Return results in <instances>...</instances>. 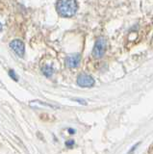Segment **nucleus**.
Returning <instances> with one entry per match:
<instances>
[{"label": "nucleus", "mask_w": 153, "mask_h": 154, "mask_svg": "<svg viewBox=\"0 0 153 154\" xmlns=\"http://www.w3.org/2000/svg\"><path fill=\"white\" fill-rule=\"evenodd\" d=\"M77 3L75 0H60L57 4V11L64 17H70L77 11Z\"/></svg>", "instance_id": "nucleus-1"}, {"label": "nucleus", "mask_w": 153, "mask_h": 154, "mask_svg": "<svg viewBox=\"0 0 153 154\" xmlns=\"http://www.w3.org/2000/svg\"><path fill=\"white\" fill-rule=\"evenodd\" d=\"M105 49H106V40L104 38L100 37L97 38L96 42H95V45L93 47V55L94 58H102L104 53H105Z\"/></svg>", "instance_id": "nucleus-2"}, {"label": "nucleus", "mask_w": 153, "mask_h": 154, "mask_svg": "<svg viewBox=\"0 0 153 154\" xmlns=\"http://www.w3.org/2000/svg\"><path fill=\"white\" fill-rule=\"evenodd\" d=\"M77 84L83 88H90L94 85V79L88 74H80L77 78Z\"/></svg>", "instance_id": "nucleus-3"}, {"label": "nucleus", "mask_w": 153, "mask_h": 154, "mask_svg": "<svg viewBox=\"0 0 153 154\" xmlns=\"http://www.w3.org/2000/svg\"><path fill=\"white\" fill-rule=\"evenodd\" d=\"M10 46L12 49L15 51L18 56L22 57L24 55V52H25V47H24V43H23L20 40H15L13 41L10 43Z\"/></svg>", "instance_id": "nucleus-4"}, {"label": "nucleus", "mask_w": 153, "mask_h": 154, "mask_svg": "<svg viewBox=\"0 0 153 154\" xmlns=\"http://www.w3.org/2000/svg\"><path fill=\"white\" fill-rule=\"evenodd\" d=\"M81 62V56L80 54H72L69 55L66 58V66L70 69H74V67H77Z\"/></svg>", "instance_id": "nucleus-5"}, {"label": "nucleus", "mask_w": 153, "mask_h": 154, "mask_svg": "<svg viewBox=\"0 0 153 154\" xmlns=\"http://www.w3.org/2000/svg\"><path fill=\"white\" fill-rule=\"evenodd\" d=\"M42 72H44V74L46 76V77H50L53 73V69H52V67L49 66H45L44 69H42Z\"/></svg>", "instance_id": "nucleus-6"}, {"label": "nucleus", "mask_w": 153, "mask_h": 154, "mask_svg": "<svg viewBox=\"0 0 153 154\" xmlns=\"http://www.w3.org/2000/svg\"><path fill=\"white\" fill-rule=\"evenodd\" d=\"M73 143H74V142L72 141V140H71V141H69V142H66V144L68 146H71Z\"/></svg>", "instance_id": "nucleus-7"}, {"label": "nucleus", "mask_w": 153, "mask_h": 154, "mask_svg": "<svg viewBox=\"0 0 153 154\" xmlns=\"http://www.w3.org/2000/svg\"><path fill=\"white\" fill-rule=\"evenodd\" d=\"M10 75H11L12 77H13V76H14V77H15V78H14V79H15V80H17V76L15 75V73H14V71H13V70H10Z\"/></svg>", "instance_id": "nucleus-8"}, {"label": "nucleus", "mask_w": 153, "mask_h": 154, "mask_svg": "<svg viewBox=\"0 0 153 154\" xmlns=\"http://www.w3.org/2000/svg\"><path fill=\"white\" fill-rule=\"evenodd\" d=\"M1 28H2V27H1V24H0V30H1Z\"/></svg>", "instance_id": "nucleus-9"}]
</instances>
